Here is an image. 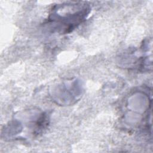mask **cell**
I'll list each match as a JSON object with an SVG mask.
<instances>
[{
	"mask_svg": "<svg viewBox=\"0 0 153 153\" xmlns=\"http://www.w3.org/2000/svg\"><path fill=\"white\" fill-rule=\"evenodd\" d=\"M89 8L85 4H67L53 8L49 22L56 29L62 33L72 31L85 19Z\"/></svg>",
	"mask_w": 153,
	"mask_h": 153,
	"instance_id": "1",
	"label": "cell"
}]
</instances>
